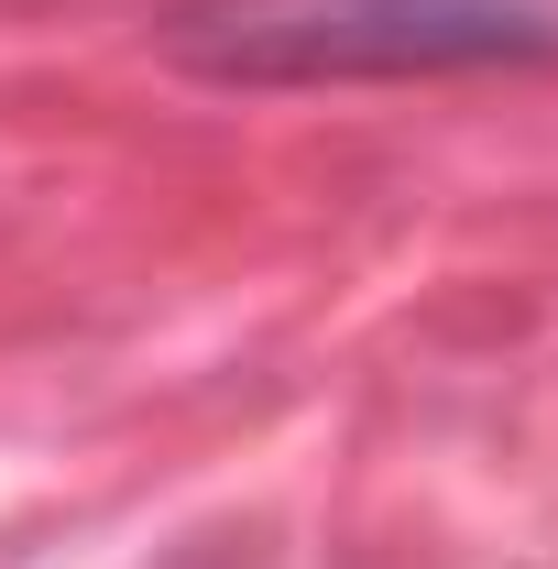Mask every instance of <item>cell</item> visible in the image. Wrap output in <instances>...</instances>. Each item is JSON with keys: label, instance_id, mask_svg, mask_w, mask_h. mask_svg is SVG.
<instances>
[{"label": "cell", "instance_id": "obj_1", "mask_svg": "<svg viewBox=\"0 0 558 569\" xmlns=\"http://www.w3.org/2000/svg\"><path fill=\"white\" fill-rule=\"evenodd\" d=\"M209 77H438V67H558V0H209L176 22Z\"/></svg>", "mask_w": 558, "mask_h": 569}]
</instances>
